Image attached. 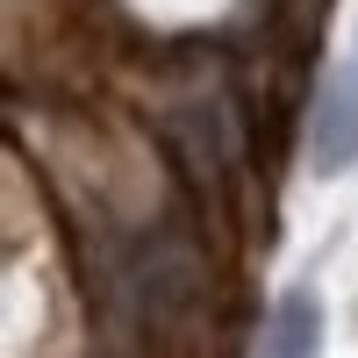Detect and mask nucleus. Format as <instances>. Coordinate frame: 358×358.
<instances>
[{"label":"nucleus","mask_w":358,"mask_h":358,"mask_svg":"<svg viewBox=\"0 0 358 358\" xmlns=\"http://www.w3.org/2000/svg\"><path fill=\"white\" fill-rule=\"evenodd\" d=\"M358 165V57H337L315 86V122H308V172L344 179Z\"/></svg>","instance_id":"1"},{"label":"nucleus","mask_w":358,"mask_h":358,"mask_svg":"<svg viewBox=\"0 0 358 358\" xmlns=\"http://www.w3.org/2000/svg\"><path fill=\"white\" fill-rule=\"evenodd\" d=\"M322 351V301L308 287H287L273 308H265V344L258 358H315Z\"/></svg>","instance_id":"2"}]
</instances>
